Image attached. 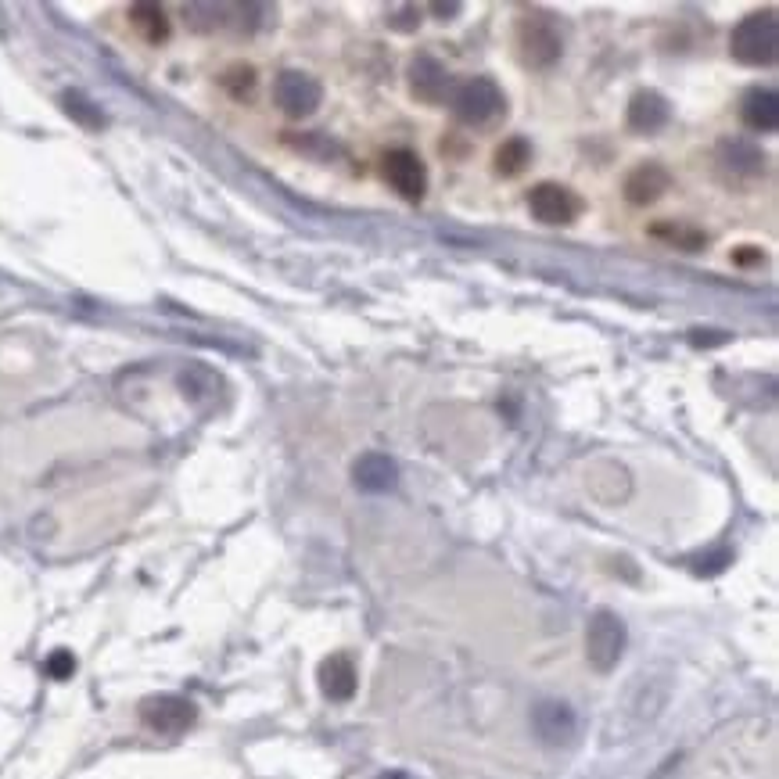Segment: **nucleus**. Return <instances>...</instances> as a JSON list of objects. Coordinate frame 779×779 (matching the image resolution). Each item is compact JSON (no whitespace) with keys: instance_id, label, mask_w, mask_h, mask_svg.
<instances>
[{"instance_id":"obj_1","label":"nucleus","mask_w":779,"mask_h":779,"mask_svg":"<svg viewBox=\"0 0 779 779\" xmlns=\"http://www.w3.org/2000/svg\"><path fill=\"white\" fill-rule=\"evenodd\" d=\"M449 105H453L456 119L464 126H474V130H485V126L499 123L507 115V97H503L496 79L489 76H474L456 83L453 94H449Z\"/></svg>"},{"instance_id":"obj_2","label":"nucleus","mask_w":779,"mask_h":779,"mask_svg":"<svg viewBox=\"0 0 779 779\" xmlns=\"http://www.w3.org/2000/svg\"><path fill=\"white\" fill-rule=\"evenodd\" d=\"M514 47H517V58L528 69H550V65H557L564 54V36H561V26H557V18L546 15V11H528L514 29Z\"/></svg>"},{"instance_id":"obj_3","label":"nucleus","mask_w":779,"mask_h":779,"mask_svg":"<svg viewBox=\"0 0 779 779\" xmlns=\"http://www.w3.org/2000/svg\"><path fill=\"white\" fill-rule=\"evenodd\" d=\"M729 51L740 65H754V69L776 62V11L747 15L729 36Z\"/></svg>"},{"instance_id":"obj_4","label":"nucleus","mask_w":779,"mask_h":779,"mask_svg":"<svg viewBox=\"0 0 779 779\" xmlns=\"http://www.w3.org/2000/svg\"><path fill=\"white\" fill-rule=\"evenodd\" d=\"M625 639H629V632H625V622L618 618L614 611H596L593 618H589V629H586V657H589V665L596 668V672H614L618 668V661H622L625 654Z\"/></svg>"},{"instance_id":"obj_5","label":"nucleus","mask_w":779,"mask_h":779,"mask_svg":"<svg viewBox=\"0 0 779 779\" xmlns=\"http://www.w3.org/2000/svg\"><path fill=\"white\" fill-rule=\"evenodd\" d=\"M324 101V87L320 79L309 76L302 69H284L273 79V105L281 108L288 119H309Z\"/></svg>"},{"instance_id":"obj_6","label":"nucleus","mask_w":779,"mask_h":779,"mask_svg":"<svg viewBox=\"0 0 779 779\" xmlns=\"http://www.w3.org/2000/svg\"><path fill=\"white\" fill-rule=\"evenodd\" d=\"M528 209H532V216L539 219V223H546V227H568V223H575L578 216H582V198H578L571 187L564 184H539L532 187V194H528Z\"/></svg>"},{"instance_id":"obj_7","label":"nucleus","mask_w":779,"mask_h":779,"mask_svg":"<svg viewBox=\"0 0 779 779\" xmlns=\"http://www.w3.org/2000/svg\"><path fill=\"white\" fill-rule=\"evenodd\" d=\"M141 718H144V726L155 729V733L180 736L184 729L194 726L198 708H194L187 697H176V693H158V697H148V701L141 704Z\"/></svg>"},{"instance_id":"obj_8","label":"nucleus","mask_w":779,"mask_h":779,"mask_svg":"<svg viewBox=\"0 0 779 779\" xmlns=\"http://www.w3.org/2000/svg\"><path fill=\"white\" fill-rule=\"evenodd\" d=\"M385 180L399 198L406 202H421L428 191V169H424L421 155L410 148H395L385 155Z\"/></svg>"},{"instance_id":"obj_9","label":"nucleus","mask_w":779,"mask_h":779,"mask_svg":"<svg viewBox=\"0 0 779 779\" xmlns=\"http://www.w3.org/2000/svg\"><path fill=\"white\" fill-rule=\"evenodd\" d=\"M410 90L428 105H442L449 94H453V76L438 58L431 54H417L410 62Z\"/></svg>"},{"instance_id":"obj_10","label":"nucleus","mask_w":779,"mask_h":779,"mask_svg":"<svg viewBox=\"0 0 779 779\" xmlns=\"http://www.w3.org/2000/svg\"><path fill=\"white\" fill-rule=\"evenodd\" d=\"M352 482H356L359 492H370V496L392 492L395 482H399V464L388 453H363L352 464Z\"/></svg>"},{"instance_id":"obj_11","label":"nucleus","mask_w":779,"mask_h":779,"mask_svg":"<svg viewBox=\"0 0 779 779\" xmlns=\"http://www.w3.org/2000/svg\"><path fill=\"white\" fill-rule=\"evenodd\" d=\"M316 679H320V693H324L327 701H352V693H356L359 686V675H356V665H352V657L349 654H331L320 661V672H316Z\"/></svg>"},{"instance_id":"obj_12","label":"nucleus","mask_w":779,"mask_h":779,"mask_svg":"<svg viewBox=\"0 0 779 779\" xmlns=\"http://www.w3.org/2000/svg\"><path fill=\"white\" fill-rule=\"evenodd\" d=\"M672 187V173L661 162H643L625 176V198L629 205H654Z\"/></svg>"},{"instance_id":"obj_13","label":"nucleus","mask_w":779,"mask_h":779,"mask_svg":"<svg viewBox=\"0 0 779 779\" xmlns=\"http://www.w3.org/2000/svg\"><path fill=\"white\" fill-rule=\"evenodd\" d=\"M740 119L747 130L754 133H772L779 126V97L769 87H751L740 101Z\"/></svg>"},{"instance_id":"obj_14","label":"nucleus","mask_w":779,"mask_h":779,"mask_svg":"<svg viewBox=\"0 0 779 779\" xmlns=\"http://www.w3.org/2000/svg\"><path fill=\"white\" fill-rule=\"evenodd\" d=\"M672 119V108L657 90H639L629 101V130L636 133H657Z\"/></svg>"},{"instance_id":"obj_15","label":"nucleus","mask_w":779,"mask_h":779,"mask_svg":"<svg viewBox=\"0 0 779 779\" xmlns=\"http://www.w3.org/2000/svg\"><path fill=\"white\" fill-rule=\"evenodd\" d=\"M532 722H535V733L543 736L546 744H564V740H571V733H575V715H571L568 704H557V701L539 704Z\"/></svg>"},{"instance_id":"obj_16","label":"nucleus","mask_w":779,"mask_h":779,"mask_svg":"<svg viewBox=\"0 0 779 779\" xmlns=\"http://www.w3.org/2000/svg\"><path fill=\"white\" fill-rule=\"evenodd\" d=\"M718 155H722V162H726L729 169H736V173H744V176L765 173L762 148H758V144H751V141H744V137H736V141H722Z\"/></svg>"},{"instance_id":"obj_17","label":"nucleus","mask_w":779,"mask_h":779,"mask_svg":"<svg viewBox=\"0 0 779 779\" xmlns=\"http://www.w3.org/2000/svg\"><path fill=\"white\" fill-rule=\"evenodd\" d=\"M650 237H657V241H665V245H672V248H683V252H701V248L708 245V234H704V230L690 227V223H675V219L654 223V227H650Z\"/></svg>"},{"instance_id":"obj_18","label":"nucleus","mask_w":779,"mask_h":779,"mask_svg":"<svg viewBox=\"0 0 779 779\" xmlns=\"http://www.w3.org/2000/svg\"><path fill=\"white\" fill-rule=\"evenodd\" d=\"M528 162H532V144L525 141V137H510V141L499 144L496 151V173L499 176H521L528 169Z\"/></svg>"},{"instance_id":"obj_19","label":"nucleus","mask_w":779,"mask_h":779,"mask_svg":"<svg viewBox=\"0 0 779 779\" xmlns=\"http://www.w3.org/2000/svg\"><path fill=\"white\" fill-rule=\"evenodd\" d=\"M130 22L141 29V36L148 40V44H162V40L169 36L166 11L155 8V4H133V8H130Z\"/></svg>"},{"instance_id":"obj_20","label":"nucleus","mask_w":779,"mask_h":779,"mask_svg":"<svg viewBox=\"0 0 779 779\" xmlns=\"http://www.w3.org/2000/svg\"><path fill=\"white\" fill-rule=\"evenodd\" d=\"M62 108L76 119V123L90 126V130H97V126H105V115L97 112L94 101H87L83 94H76V90H69V94H62Z\"/></svg>"},{"instance_id":"obj_21","label":"nucleus","mask_w":779,"mask_h":779,"mask_svg":"<svg viewBox=\"0 0 779 779\" xmlns=\"http://www.w3.org/2000/svg\"><path fill=\"white\" fill-rule=\"evenodd\" d=\"M223 87H227L234 97H248L255 90V69L252 65H234V69H227V76H223Z\"/></svg>"},{"instance_id":"obj_22","label":"nucleus","mask_w":779,"mask_h":779,"mask_svg":"<svg viewBox=\"0 0 779 779\" xmlns=\"http://www.w3.org/2000/svg\"><path fill=\"white\" fill-rule=\"evenodd\" d=\"M72 672H76V657H72L69 650H54V654L47 657V675H51V679H69Z\"/></svg>"},{"instance_id":"obj_23","label":"nucleus","mask_w":779,"mask_h":779,"mask_svg":"<svg viewBox=\"0 0 779 779\" xmlns=\"http://www.w3.org/2000/svg\"><path fill=\"white\" fill-rule=\"evenodd\" d=\"M388 22H392L395 29L410 33V29L421 26V8H413V4H406V8H392L388 11Z\"/></svg>"},{"instance_id":"obj_24","label":"nucleus","mask_w":779,"mask_h":779,"mask_svg":"<svg viewBox=\"0 0 779 779\" xmlns=\"http://www.w3.org/2000/svg\"><path fill=\"white\" fill-rule=\"evenodd\" d=\"M431 11H438V15H456V11H460V4H435Z\"/></svg>"},{"instance_id":"obj_25","label":"nucleus","mask_w":779,"mask_h":779,"mask_svg":"<svg viewBox=\"0 0 779 779\" xmlns=\"http://www.w3.org/2000/svg\"><path fill=\"white\" fill-rule=\"evenodd\" d=\"M377 779H413V776H406V772L395 769V772H385V776H377Z\"/></svg>"}]
</instances>
